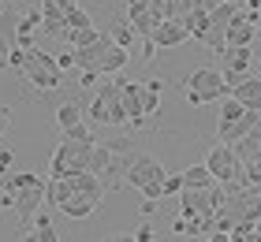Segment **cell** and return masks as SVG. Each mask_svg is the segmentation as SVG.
<instances>
[{
	"mask_svg": "<svg viewBox=\"0 0 261 242\" xmlns=\"http://www.w3.org/2000/svg\"><path fill=\"white\" fill-rule=\"evenodd\" d=\"M64 30H67V11L56 4V0H41V34L64 38Z\"/></svg>",
	"mask_w": 261,
	"mask_h": 242,
	"instance_id": "obj_12",
	"label": "cell"
},
{
	"mask_svg": "<svg viewBox=\"0 0 261 242\" xmlns=\"http://www.w3.org/2000/svg\"><path fill=\"white\" fill-rule=\"evenodd\" d=\"M231 97H239V101L246 104V108H254V112H261V75H246L239 86H231Z\"/></svg>",
	"mask_w": 261,
	"mask_h": 242,
	"instance_id": "obj_16",
	"label": "cell"
},
{
	"mask_svg": "<svg viewBox=\"0 0 261 242\" xmlns=\"http://www.w3.org/2000/svg\"><path fill=\"white\" fill-rule=\"evenodd\" d=\"M56 4H60L64 11H71V8H79V0H56Z\"/></svg>",
	"mask_w": 261,
	"mask_h": 242,
	"instance_id": "obj_38",
	"label": "cell"
},
{
	"mask_svg": "<svg viewBox=\"0 0 261 242\" xmlns=\"http://www.w3.org/2000/svg\"><path fill=\"white\" fill-rule=\"evenodd\" d=\"M142 104H146V116H153L161 108V78H146L142 82Z\"/></svg>",
	"mask_w": 261,
	"mask_h": 242,
	"instance_id": "obj_23",
	"label": "cell"
},
{
	"mask_svg": "<svg viewBox=\"0 0 261 242\" xmlns=\"http://www.w3.org/2000/svg\"><path fill=\"white\" fill-rule=\"evenodd\" d=\"M45 179L38 172H15V175H0V186H4L8 194H19V190H27V186H41Z\"/></svg>",
	"mask_w": 261,
	"mask_h": 242,
	"instance_id": "obj_19",
	"label": "cell"
},
{
	"mask_svg": "<svg viewBox=\"0 0 261 242\" xmlns=\"http://www.w3.org/2000/svg\"><path fill=\"white\" fill-rule=\"evenodd\" d=\"M254 38H257V22L246 8H239L235 19L228 22V30H224V45H254Z\"/></svg>",
	"mask_w": 261,
	"mask_h": 242,
	"instance_id": "obj_8",
	"label": "cell"
},
{
	"mask_svg": "<svg viewBox=\"0 0 261 242\" xmlns=\"http://www.w3.org/2000/svg\"><path fill=\"white\" fill-rule=\"evenodd\" d=\"M120 93H123V108H127V116H130V127H142V123H146L142 82H127V78H120Z\"/></svg>",
	"mask_w": 261,
	"mask_h": 242,
	"instance_id": "obj_11",
	"label": "cell"
},
{
	"mask_svg": "<svg viewBox=\"0 0 261 242\" xmlns=\"http://www.w3.org/2000/svg\"><path fill=\"white\" fill-rule=\"evenodd\" d=\"M205 168H209L213 175H217V183H224V186H228V183H235V175L243 172V160L235 156V149H231L228 142H220V145H213V149H209V156H205Z\"/></svg>",
	"mask_w": 261,
	"mask_h": 242,
	"instance_id": "obj_6",
	"label": "cell"
},
{
	"mask_svg": "<svg viewBox=\"0 0 261 242\" xmlns=\"http://www.w3.org/2000/svg\"><path fill=\"white\" fill-rule=\"evenodd\" d=\"M79 119H82V108L75 101H64L60 108H56V123H60V130L71 127V123H79Z\"/></svg>",
	"mask_w": 261,
	"mask_h": 242,
	"instance_id": "obj_26",
	"label": "cell"
},
{
	"mask_svg": "<svg viewBox=\"0 0 261 242\" xmlns=\"http://www.w3.org/2000/svg\"><path fill=\"white\" fill-rule=\"evenodd\" d=\"M38 209H45V183H41V186H27V190L15 194V216H19V227H22V231L34 224Z\"/></svg>",
	"mask_w": 261,
	"mask_h": 242,
	"instance_id": "obj_7",
	"label": "cell"
},
{
	"mask_svg": "<svg viewBox=\"0 0 261 242\" xmlns=\"http://www.w3.org/2000/svg\"><path fill=\"white\" fill-rule=\"evenodd\" d=\"M8 116H11V112H4V108H0V138H4V130H8Z\"/></svg>",
	"mask_w": 261,
	"mask_h": 242,
	"instance_id": "obj_37",
	"label": "cell"
},
{
	"mask_svg": "<svg viewBox=\"0 0 261 242\" xmlns=\"http://www.w3.org/2000/svg\"><path fill=\"white\" fill-rule=\"evenodd\" d=\"M257 119H261V112L246 108V112H243L239 119H235V123H228V127H217V138L231 145V142H239V138L246 135V130H254V127H257Z\"/></svg>",
	"mask_w": 261,
	"mask_h": 242,
	"instance_id": "obj_13",
	"label": "cell"
},
{
	"mask_svg": "<svg viewBox=\"0 0 261 242\" xmlns=\"http://www.w3.org/2000/svg\"><path fill=\"white\" fill-rule=\"evenodd\" d=\"M179 190H183V172H179V175H168V172H164V194H175V198H179Z\"/></svg>",
	"mask_w": 261,
	"mask_h": 242,
	"instance_id": "obj_31",
	"label": "cell"
},
{
	"mask_svg": "<svg viewBox=\"0 0 261 242\" xmlns=\"http://www.w3.org/2000/svg\"><path fill=\"white\" fill-rule=\"evenodd\" d=\"M97 209H101V201L90 198V194H71V198L60 205V212L71 216V220H86V216H93Z\"/></svg>",
	"mask_w": 261,
	"mask_h": 242,
	"instance_id": "obj_15",
	"label": "cell"
},
{
	"mask_svg": "<svg viewBox=\"0 0 261 242\" xmlns=\"http://www.w3.org/2000/svg\"><path fill=\"white\" fill-rule=\"evenodd\" d=\"M90 119H93V123H101V127H123V123H130V116L123 108L120 82L101 86V93L93 97V104H90Z\"/></svg>",
	"mask_w": 261,
	"mask_h": 242,
	"instance_id": "obj_2",
	"label": "cell"
},
{
	"mask_svg": "<svg viewBox=\"0 0 261 242\" xmlns=\"http://www.w3.org/2000/svg\"><path fill=\"white\" fill-rule=\"evenodd\" d=\"M130 238H135V242H153L157 235H153V227H149V224H138V227H135V235H130Z\"/></svg>",
	"mask_w": 261,
	"mask_h": 242,
	"instance_id": "obj_34",
	"label": "cell"
},
{
	"mask_svg": "<svg viewBox=\"0 0 261 242\" xmlns=\"http://www.w3.org/2000/svg\"><path fill=\"white\" fill-rule=\"evenodd\" d=\"M198 4H201V8H205V11H209V8H217V4H220V0H198Z\"/></svg>",
	"mask_w": 261,
	"mask_h": 242,
	"instance_id": "obj_39",
	"label": "cell"
},
{
	"mask_svg": "<svg viewBox=\"0 0 261 242\" xmlns=\"http://www.w3.org/2000/svg\"><path fill=\"white\" fill-rule=\"evenodd\" d=\"M127 22L135 26V34H138V38H149V34L157 30L161 15H153L149 8H135V11H127Z\"/></svg>",
	"mask_w": 261,
	"mask_h": 242,
	"instance_id": "obj_18",
	"label": "cell"
},
{
	"mask_svg": "<svg viewBox=\"0 0 261 242\" xmlns=\"http://www.w3.org/2000/svg\"><path fill=\"white\" fill-rule=\"evenodd\" d=\"M213 183H217V175H213L205 164H191V168L183 172V186H191V190H205V186H213Z\"/></svg>",
	"mask_w": 261,
	"mask_h": 242,
	"instance_id": "obj_20",
	"label": "cell"
},
{
	"mask_svg": "<svg viewBox=\"0 0 261 242\" xmlns=\"http://www.w3.org/2000/svg\"><path fill=\"white\" fill-rule=\"evenodd\" d=\"M246 112V104L239 101V97H220V116H217V127H228V123H235Z\"/></svg>",
	"mask_w": 261,
	"mask_h": 242,
	"instance_id": "obj_22",
	"label": "cell"
},
{
	"mask_svg": "<svg viewBox=\"0 0 261 242\" xmlns=\"http://www.w3.org/2000/svg\"><path fill=\"white\" fill-rule=\"evenodd\" d=\"M183 26H187V34H191L194 41L205 45V38H209V11H205V8L187 11V15H183Z\"/></svg>",
	"mask_w": 261,
	"mask_h": 242,
	"instance_id": "obj_17",
	"label": "cell"
},
{
	"mask_svg": "<svg viewBox=\"0 0 261 242\" xmlns=\"http://www.w3.org/2000/svg\"><path fill=\"white\" fill-rule=\"evenodd\" d=\"M11 160H15V149H11V145H0V175L11 172Z\"/></svg>",
	"mask_w": 261,
	"mask_h": 242,
	"instance_id": "obj_32",
	"label": "cell"
},
{
	"mask_svg": "<svg viewBox=\"0 0 261 242\" xmlns=\"http://www.w3.org/2000/svg\"><path fill=\"white\" fill-rule=\"evenodd\" d=\"M56 64H60V71H79V67H75V48L60 52V56H56Z\"/></svg>",
	"mask_w": 261,
	"mask_h": 242,
	"instance_id": "obj_33",
	"label": "cell"
},
{
	"mask_svg": "<svg viewBox=\"0 0 261 242\" xmlns=\"http://www.w3.org/2000/svg\"><path fill=\"white\" fill-rule=\"evenodd\" d=\"M0 38L8 45H15V38H19V11L11 4H0Z\"/></svg>",
	"mask_w": 261,
	"mask_h": 242,
	"instance_id": "obj_21",
	"label": "cell"
},
{
	"mask_svg": "<svg viewBox=\"0 0 261 242\" xmlns=\"http://www.w3.org/2000/svg\"><path fill=\"white\" fill-rule=\"evenodd\" d=\"M109 34H112V41H116V45H123V48H130V45H135V38H138V34H135V26H130L127 19H116Z\"/></svg>",
	"mask_w": 261,
	"mask_h": 242,
	"instance_id": "obj_25",
	"label": "cell"
},
{
	"mask_svg": "<svg viewBox=\"0 0 261 242\" xmlns=\"http://www.w3.org/2000/svg\"><path fill=\"white\" fill-rule=\"evenodd\" d=\"M64 138H67V142H93L90 127L82 123V119H79V123H71V127H64Z\"/></svg>",
	"mask_w": 261,
	"mask_h": 242,
	"instance_id": "obj_27",
	"label": "cell"
},
{
	"mask_svg": "<svg viewBox=\"0 0 261 242\" xmlns=\"http://www.w3.org/2000/svg\"><path fill=\"white\" fill-rule=\"evenodd\" d=\"M82 26H93L90 11H82V8H71V11H67V30H82Z\"/></svg>",
	"mask_w": 261,
	"mask_h": 242,
	"instance_id": "obj_28",
	"label": "cell"
},
{
	"mask_svg": "<svg viewBox=\"0 0 261 242\" xmlns=\"http://www.w3.org/2000/svg\"><path fill=\"white\" fill-rule=\"evenodd\" d=\"M101 38V30L97 26H82V30H64V41L71 48H82V45H90V41H97Z\"/></svg>",
	"mask_w": 261,
	"mask_h": 242,
	"instance_id": "obj_24",
	"label": "cell"
},
{
	"mask_svg": "<svg viewBox=\"0 0 261 242\" xmlns=\"http://www.w3.org/2000/svg\"><path fill=\"white\" fill-rule=\"evenodd\" d=\"M90 153H93V142H67V138H60V145H56V153H53V164H49V175L86 172Z\"/></svg>",
	"mask_w": 261,
	"mask_h": 242,
	"instance_id": "obj_5",
	"label": "cell"
},
{
	"mask_svg": "<svg viewBox=\"0 0 261 242\" xmlns=\"http://www.w3.org/2000/svg\"><path fill=\"white\" fill-rule=\"evenodd\" d=\"M194 8H201L198 0H168V11H172L168 19H183L187 11H194Z\"/></svg>",
	"mask_w": 261,
	"mask_h": 242,
	"instance_id": "obj_29",
	"label": "cell"
},
{
	"mask_svg": "<svg viewBox=\"0 0 261 242\" xmlns=\"http://www.w3.org/2000/svg\"><path fill=\"white\" fill-rule=\"evenodd\" d=\"M254 67H257V71H261V56H254Z\"/></svg>",
	"mask_w": 261,
	"mask_h": 242,
	"instance_id": "obj_40",
	"label": "cell"
},
{
	"mask_svg": "<svg viewBox=\"0 0 261 242\" xmlns=\"http://www.w3.org/2000/svg\"><path fill=\"white\" fill-rule=\"evenodd\" d=\"M228 93L224 86V75L217 67H198L187 75V104H213Z\"/></svg>",
	"mask_w": 261,
	"mask_h": 242,
	"instance_id": "obj_3",
	"label": "cell"
},
{
	"mask_svg": "<svg viewBox=\"0 0 261 242\" xmlns=\"http://www.w3.org/2000/svg\"><path fill=\"white\" fill-rule=\"evenodd\" d=\"M257 30H261V11H257Z\"/></svg>",
	"mask_w": 261,
	"mask_h": 242,
	"instance_id": "obj_41",
	"label": "cell"
},
{
	"mask_svg": "<svg viewBox=\"0 0 261 242\" xmlns=\"http://www.w3.org/2000/svg\"><path fill=\"white\" fill-rule=\"evenodd\" d=\"M142 198H153V201L164 198V175H161V179H149V183L142 186Z\"/></svg>",
	"mask_w": 261,
	"mask_h": 242,
	"instance_id": "obj_30",
	"label": "cell"
},
{
	"mask_svg": "<svg viewBox=\"0 0 261 242\" xmlns=\"http://www.w3.org/2000/svg\"><path fill=\"white\" fill-rule=\"evenodd\" d=\"M138 209H142V216H153V212H157V201H153V198H146V201L138 205Z\"/></svg>",
	"mask_w": 261,
	"mask_h": 242,
	"instance_id": "obj_35",
	"label": "cell"
},
{
	"mask_svg": "<svg viewBox=\"0 0 261 242\" xmlns=\"http://www.w3.org/2000/svg\"><path fill=\"white\" fill-rule=\"evenodd\" d=\"M161 175H164V164L157 160V156H135L130 168H127V179H123V183H130L135 190H142L149 179H161Z\"/></svg>",
	"mask_w": 261,
	"mask_h": 242,
	"instance_id": "obj_9",
	"label": "cell"
},
{
	"mask_svg": "<svg viewBox=\"0 0 261 242\" xmlns=\"http://www.w3.org/2000/svg\"><path fill=\"white\" fill-rule=\"evenodd\" d=\"M220 75H224V86H228V93H231V86H239V82L254 71V45H224L220 48Z\"/></svg>",
	"mask_w": 261,
	"mask_h": 242,
	"instance_id": "obj_4",
	"label": "cell"
},
{
	"mask_svg": "<svg viewBox=\"0 0 261 242\" xmlns=\"http://www.w3.org/2000/svg\"><path fill=\"white\" fill-rule=\"evenodd\" d=\"M127 60H130V48H123V45H109V52H105L97 64H93V71H97V75L105 78V75H116V71H123L127 67Z\"/></svg>",
	"mask_w": 261,
	"mask_h": 242,
	"instance_id": "obj_14",
	"label": "cell"
},
{
	"mask_svg": "<svg viewBox=\"0 0 261 242\" xmlns=\"http://www.w3.org/2000/svg\"><path fill=\"white\" fill-rule=\"evenodd\" d=\"M187 38H191V34H187L183 19H161L157 30L149 34V41L157 45V48H175V45H183Z\"/></svg>",
	"mask_w": 261,
	"mask_h": 242,
	"instance_id": "obj_10",
	"label": "cell"
},
{
	"mask_svg": "<svg viewBox=\"0 0 261 242\" xmlns=\"http://www.w3.org/2000/svg\"><path fill=\"white\" fill-rule=\"evenodd\" d=\"M19 75L27 78L34 90H56L64 82V71H60V64H56V56L41 52V48H30L27 52V67H22Z\"/></svg>",
	"mask_w": 261,
	"mask_h": 242,
	"instance_id": "obj_1",
	"label": "cell"
},
{
	"mask_svg": "<svg viewBox=\"0 0 261 242\" xmlns=\"http://www.w3.org/2000/svg\"><path fill=\"white\" fill-rule=\"evenodd\" d=\"M172 231H175V235H187V216H179V220L172 224Z\"/></svg>",
	"mask_w": 261,
	"mask_h": 242,
	"instance_id": "obj_36",
	"label": "cell"
}]
</instances>
